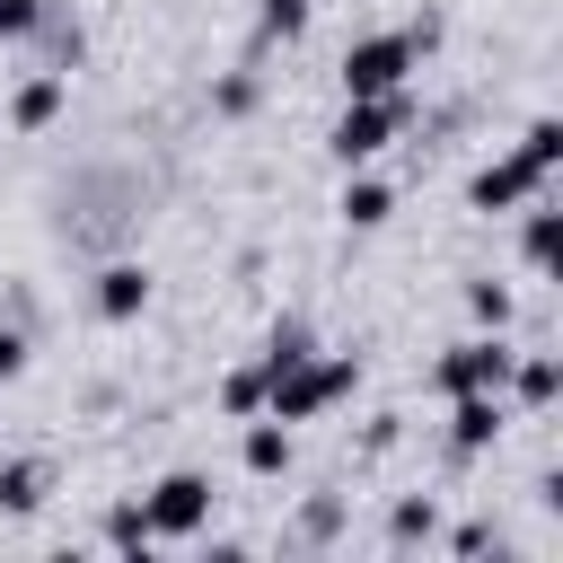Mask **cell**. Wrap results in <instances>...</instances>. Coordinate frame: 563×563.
Wrapping results in <instances>:
<instances>
[{
	"label": "cell",
	"instance_id": "20",
	"mask_svg": "<svg viewBox=\"0 0 563 563\" xmlns=\"http://www.w3.org/2000/svg\"><path fill=\"white\" fill-rule=\"evenodd\" d=\"M308 9H317V0H264V9H255V44H299V35H308Z\"/></svg>",
	"mask_w": 563,
	"mask_h": 563
},
{
	"label": "cell",
	"instance_id": "2",
	"mask_svg": "<svg viewBox=\"0 0 563 563\" xmlns=\"http://www.w3.org/2000/svg\"><path fill=\"white\" fill-rule=\"evenodd\" d=\"M405 123H413V88H387V97H343V114H334L325 150H334V167H378V158L405 141Z\"/></svg>",
	"mask_w": 563,
	"mask_h": 563
},
{
	"label": "cell",
	"instance_id": "12",
	"mask_svg": "<svg viewBox=\"0 0 563 563\" xmlns=\"http://www.w3.org/2000/svg\"><path fill=\"white\" fill-rule=\"evenodd\" d=\"M334 211H343V229H387V211H396V185H387V176H369V167H343V194H334Z\"/></svg>",
	"mask_w": 563,
	"mask_h": 563
},
{
	"label": "cell",
	"instance_id": "13",
	"mask_svg": "<svg viewBox=\"0 0 563 563\" xmlns=\"http://www.w3.org/2000/svg\"><path fill=\"white\" fill-rule=\"evenodd\" d=\"M519 255H528V273H554V255H563V211L545 194L519 202Z\"/></svg>",
	"mask_w": 563,
	"mask_h": 563
},
{
	"label": "cell",
	"instance_id": "19",
	"mask_svg": "<svg viewBox=\"0 0 563 563\" xmlns=\"http://www.w3.org/2000/svg\"><path fill=\"white\" fill-rule=\"evenodd\" d=\"M220 413H229V422H246V413H264V361H238V369L220 378Z\"/></svg>",
	"mask_w": 563,
	"mask_h": 563
},
{
	"label": "cell",
	"instance_id": "1",
	"mask_svg": "<svg viewBox=\"0 0 563 563\" xmlns=\"http://www.w3.org/2000/svg\"><path fill=\"white\" fill-rule=\"evenodd\" d=\"M343 396H361V352H308V361H290V369H264V413L273 422H317L325 405H343Z\"/></svg>",
	"mask_w": 563,
	"mask_h": 563
},
{
	"label": "cell",
	"instance_id": "8",
	"mask_svg": "<svg viewBox=\"0 0 563 563\" xmlns=\"http://www.w3.org/2000/svg\"><path fill=\"white\" fill-rule=\"evenodd\" d=\"M88 299H97V317H106V325H132V317L150 308V264H132V255H114V264H97V282H88Z\"/></svg>",
	"mask_w": 563,
	"mask_h": 563
},
{
	"label": "cell",
	"instance_id": "28",
	"mask_svg": "<svg viewBox=\"0 0 563 563\" xmlns=\"http://www.w3.org/2000/svg\"><path fill=\"white\" fill-rule=\"evenodd\" d=\"M405 44H413V53H422V62H431V53H440V44H449V18H440V9H422V18H413V26H405Z\"/></svg>",
	"mask_w": 563,
	"mask_h": 563
},
{
	"label": "cell",
	"instance_id": "5",
	"mask_svg": "<svg viewBox=\"0 0 563 563\" xmlns=\"http://www.w3.org/2000/svg\"><path fill=\"white\" fill-rule=\"evenodd\" d=\"M501 378H510V343H501V334H484V325L431 361V387H440V396H475V387H493V396H501Z\"/></svg>",
	"mask_w": 563,
	"mask_h": 563
},
{
	"label": "cell",
	"instance_id": "14",
	"mask_svg": "<svg viewBox=\"0 0 563 563\" xmlns=\"http://www.w3.org/2000/svg\"><path fill=\"white\" fill-rule=\"evenodd\" d=\"M53 501V466L44 457H0V510L9 519H35Z\"/></svg>",
	"mask_w": 563,
	"mask_h": 563
},
{
	"label": "cell",
	"instance_id": "3",
	"mask_svg": "<svg viewBox=\"0 0 563 563\" xmlns=\"http://www.w3.org/2000/svg\"><path fill=\"white\" fill-rule=\"evenodd\" d=\"M211 501H220V493H211V475H202V466H167V475L141 493V510H150V537H158V545L202 537V528H211Z\"/></svg>",
	"mask_w": 563,
	"mask_h": 563
},
{
	"label": "cell",
	"instance_id": "27",
	"mask_svg": "<svg viewBox=\"0 0 563 563\" xmlns=\"http://www.w3.org/2000/svg\"><path fill=\"white\" fill-rule=\"evenodd\" d=\"M26 352H35V343H26V325L9 317V325H0V387H9V378H26Z\"/></svg>",
	"mask_w": 563,
	"mask_h": 563
},
{
	"label": "cell",
	"instance_id": "7",
	"mask_svg": "<svg viewBox=\"0 0 563 563\" xmlns=\"http://www.w3.org/2000/svg\"><path fill=\"white\" fill-rule=\"evenodd\" d=\"M501 431H510V396H493V387L449 396V457H484Z\"/></svg>",
	"mask_w": 563,
	"mask_h": 563
},
{
	"label": "cell",
	"instance_id": "15",
	"mask_svg": "<svg viewBox=\"0 0 563 563\" xmlns=\"http://www.w3.org/2000/svg\"><path fill=\"white\" fill-rule=\"evenodd\" d=\"M26 44H35V70H62V79H70V70H79V53H88V35H79V18H62V9H44Z\"/></svg>",
	"mask_w": 563,
	"mask_h": 563
},
{
	"label": "cell",
	"instance_id": "6",
	"mask_svg": "<svg viewBox=\"0 0 563 563\" xmlns=\"http://www.w3.org/2000/svg\"><path fill=\"white\" fill-rule=\"evenodd\" d=\"M528 194H545V176L519 158V150H501V158H484L475 176H466V211H484V220H501V211H519Z\"/></svg>",
	"mask_w": 563,
	"mask_h": 563
},
{
	"label": "cell",
	"instance_id": "11",
	"mask_svg": "<svg viewBox=\"0 0 563 563\" xmlns=\"http://www.w3.org/2000/svg\"><path fill=\"white\" fill-rule=\"evenodd\" d=\"M290 457H299L290 422H273V413H246V431H238V466L273 484V475H290Z\"/></svg>",
	"mask_w": 563,
	"mask_h": 563
},
{
	"label": "cell",
	"instance_id": "16",
	"mask_svg": "<svg viewBox=\"0 0 563 563\" xmlns=\"http://www.w3.org/2000/svg\"><path fill=\"white\" fill-rule=\"evenodd\" d=\"M387 545H405V554H413V545H440V501H431V493H405V501L387 510Z\"/></svg>",
	"mask_w": 563,
	"mask_h": 563
},
{
	"label": "cell",
	"instance_id": "24",
	"mask_svg": "<svg viewBox=\"0 0 563 563\" xmlns=\"http://www.w3.org/2000/svg\"><path fill=\"white\" fill-rule=\"evenodd\" d=\"M308 352H317L308 317H282V325H273V343H264V369H290V361H308Z\"/></svg>",
	"mask_w": 563,
	"mask_h": 563
},
{
	"label": "cell",
	"instance_id": "21",
	"mask_svg": "<svg viewBox=\"0 0 563 563\" xmlns=\"http://www.w3.org/2000/svg\"><path fill=\"white\" fill-rule=\"evenodd\" d=\"M519 158H528V167L554 185V167H563V123H554V114H537V123L519 132Z\"/></svg>",
	"mask_w": 563,
	"mask_h": 563
},
{
	"label": "cell",
	"instance_id": "18",
	"mask_svg": "<svg viewBox=\"0 0 563 563\" xmlns=\"http://www.w3.org/2000/svg\"><path fill=\"white\" fill-rule=\"evenodd\" d=\"M255 97H264V79H255V70H220V79H211V114H220V123H246V114H255Z\"/></svg>",
	"mask_w": 563,
	"mask_h": 563
},
{
	"label": "cell",
	"instance_id": "22",
	"mask_svg": "<svg viewBox=\"0 0 563 563\" xmlns=\"http://www.w3.org/2000/svg\"><path fill=\"white\" fill-rule=\"evenodd\" d=\"M106 545H114V554H150V545H158V537H150V510H141V501H114V510H106Z\"/></svg>",
	"mask_w": 563,
	"mask_h": 563
},
{
	"label": "cell",
	"instance_id": "10",
	"mask_svg": "<svg viewBox=\"0 0 563 563\" xmlns=\"http://www.w3.org/2000/svg\"><path fill=\"white\" fill-rule=\"evenodd\" d=\"M501 396H510V413H545V405L563 396V361H554V352H510Z\"/></svg>",
	"mask_w": 563,
	"mask_h": 563
},
{
	"label": "cell",
	"instance_id": "17",
	"mask_svg": "<svg viewBox=\"0 0 563 563\" xmlns=\"http://www.w3.org/2000/svg\"><path fill=\"white\" fill-rule=\"evenodd\" d=\"M466 317H475L484 334H510V317H519V299H510V282H493V273H475V282H466Z\"/></svg>",
	"mask_w": 563,
	"mask_h": 563
},
{
	"label": "cell",
	"instance_id": "4",
	"mask_svg": "<svg viewBox=\"0 0 563 563\" xmlns=\"http://www.w3.org/2000/svg\"><path fill=\"white\" fill-rule=\"evenodd\" d=\"M413 70H422V53L405 44V26H378V35H361V44H343V97H387V88H413Z\"/></svg>",
	"mask_w": 563,
	"mask_h": 563
},
{
	"label": "cell",
	"instance_id": "25",
	"mask_svg": "<svg viewBox=\"0 0 563 563\" xmlns=\"http://www.w3.org/2000/svg\"><path fill=\"white\" fill-rule=\"evenodd\" d=\"M44 9H53V0H0V44H26Z\"/></svg>",
	"mask_w": 563,
	"mask_h": 563
},
{
	"label": "cell",
	"instance_id": "23",
	"mask_svg": "<svg viewBox=\"0 0 563 563\" xmlns=\"http://www.w3.org/2000/svg\"><path fill=\"white\" fill-rule=\"evenodd\" d=\"M290 537H299V545H334V537H343V493H317V501L299 510Z\"/></svg>",
	"mask_w": 563,
	"mask_h": 563
},
{
	"label": "cell",
	"instance_id": "26",
	"mask_svg": "<svg viewBox=\"0 0 563 563\" xmlns=\"http://www.w3.org/2000/svg\"><path fill=\"white\" fill-rule=\"evenodd\" d=\"M449 554H501V528L493 519H466V528H449Z\"/></svg>",
	"mask_w": 563,
	"mask_h": 563
},
{
	"label": "cell",
	"instance_id": "9",
	"mask_svg": "<svg viewBox=\"0 0 563 563\" xmlns=\"http://www.w3.org/2000/svg\"><path fill=\"white\" fill-rule=\"evenodd\" d=\"M62 106H70V79H62V70H26V79L9 88V132H53Z\"/></svg>",
	"mask_w": 563,
	"mask_h": 563
}]
</instances>
